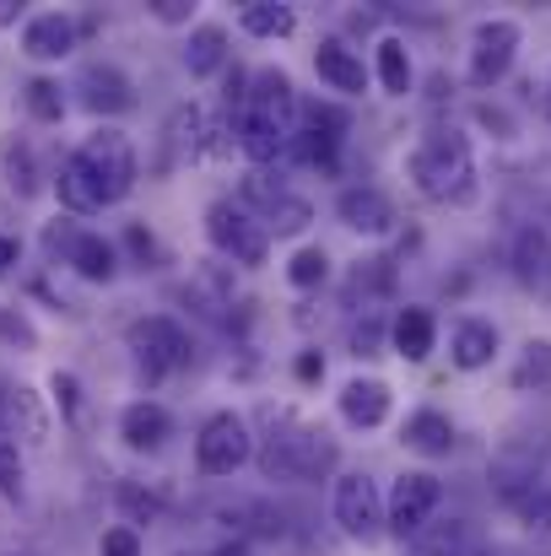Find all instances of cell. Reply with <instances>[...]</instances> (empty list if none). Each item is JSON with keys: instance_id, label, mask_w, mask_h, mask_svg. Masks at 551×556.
I'll return each mask as SVG.
<instances>
[{"instance_id": "6da1fadb", "label": "cell", "mask_w": 551, "mask_h": 556, "mask_svg": "<svg viewBox=\"0 0 551 556\" xmlns=\"http://www.w3.org/2000/svg\"><path fill=\"white\" fill-rule=\"evenodd\" d=\"M265 421H271V432L254 448L265 481H330V470L341 459V448H336L330 432L298 421L292 410H265Z\"/></svg>"}, {"instance_id": "7a4b0ae2", "label": "cell", "mask_w": 551, "mask_h": 556, "mask_svg": "<svg viewBox=\"0 0 551 556\" xmlns=\"http://www.w3.org/2000/svg\"><path fill=\"white\" fill-rule=\"evenodd\" d=\"M411 185L433 205H471L476 200V152L471 136L454 125H438L411 152Z\"/></svg>"}, {"instance_id": "3957f363", "label": "cell", "mask_w": 551, "mask_h": 556, "mask_svg": "<svg viewBox=\"0 0 551 556\" xmlns=\"http://www.w3.org/2000/svg\"><path fill=\"white\" fill-rule=\"evenodd\" d=\"M76 157H82V168L92 174V185H98V200H103V205H120V200L136 189V179H141L136 147H130V136L114 130V125H98V130L76 147Z\"/></svg>"}, {"instance_id": "277c9868", "label": "cell", "mask_w": 551, "mask_h": 556, "mask_svg": "<svg viewBox=\"0 0 551 556\" xmlns=\"http://www.w3.org/2000/svg\"><path fill=\"white\" fill-rule=\"evenodd\" d=\"M205 238H211V249H216L222 260H233V265H243V270L265 265V254H271L265 222H260L249 205H233V200H211V205H205Z\"/></svg>"}, {"instance_id": "5b68a950", "label": "cell", "mask_w": 551, "mask_h": 556, "mask_svg": "<svg viewBox=\"0 0 551 556\" xmlns=\"http://www.w3.org/2000/svg\"><path fill=\"white\" fill-rule=\"evenodd\" d=\"M125 346H130L136 368L147 372V378H168V372H184V368H189V357H195V346H189V330H184L179 319H168V314L130 319V330H125Z\"/></svg>"}, {"instance_id": "8992f818", "label": "cell", "mask_w": 551, "mask_h": 556, "mask_svg": "<svg viewBox=\"0 0 551 556\" xmlns=\"http://www.w3.org/2000/svg\"><path fill=\"white\" fill-rule=\"evenodd\" d=\"M249 459H254V432H249V421H243L238 410H216V416L200 427V438H195V470L211 476V481H222V476L243 470Z\"/></svg>"}, {"instance_id": "52a82bcc", "label": "cell", "mask_w": 551, "mask_h": 556, "mask_svg": "<svg viewBox=\"0 0 551 556\" xmlns=\"http://www.w3.org/2000/svg\"><path fill=\"white\" fill-rule=\"evenodd\" d=\"M438 503H443L438 476H427V470H405V476H395V486H389V497H384V530L400 535V541H416V535L433 525Z\"/></svg>"}, {"instance_id": "ba28073f", "label": "cell", "mask_w": 551, "mask_h": 556, "mask_svg": "<svg viewBox=\"0 0 551 556\" xmlns=\"http://www.w3.org/2000/svg\"><path fill=\"white\" fill-rule=\"evenodd\" d=\"M330 514H336V525H341V535H347V541H363L367 546V541H378V535H384V497H378L373 476H363V470L336 476Z\"/></svg>"}, {"instance_id": "9c48e42d", "label": "cell", "mask_w": 551, "mask_h": 556, "mask_svg": "<svg viewBox=\"0 0 551 556\" xmlns=\"http://www.w3.org/2000/svg\"><path fill=\"white\" fill-rule=\"evenodd\" d=\"M525 43V27L514 16H487L476 33H471V87H498L509 71H514V54Z\"/></svg>"}, {"instance_id": "30bf717a", "label": "cell", "mask_w": 551, "mask_h": 556, "mask_svg": "<svg viewBox=\"0 0 551 556\" xmlns=\"http://www.w3.org/2000/svg\"><path fill=\"white\" fill-rule=\"evenodd\" d=\"M76 92H82V109L98 114V119H114V114L136 109V87H130V76H125L120 65H98V60L82 65Z\"/></svg>"}, {"instance_id": "8fae6325", "label": "cell", "mask_w": 551, "mask_h": 556, "mask_svg": "<svg viewBox=\"0 0 551 556\" xmlns=\"http://www.w3.org/2000/svg\"><path fill=\"white\" fill-rule=\"evenodd\" d=\"M76 38H82V22L71 11H38L22 22V54L27 60H65L76 54Z\"/></svg>"}, {"instance_id": "7c38bea8", "label": "cell", "mask_w": 551, "mask_h": 556, "mask_svg": "<svg viewBox=\"0 0 551 556\" xmlns=\"http://www.w3.org/2000/svg\"><path fill=\"white\" fill-rule=\"evenodd\" d=\"M336 216H341V227H352V232H363V238H384L389 227H395V205H389V194L373 185H347L336 194Z\"/></svg>"}, {"instance_id": "4fadbf2b", "label": "cell", "mask_w": 551, "mask_h": 556, "mask_svg": "<svg viewBox=\"0 0 551 556\" xmlns=\"http://www.w3.org/2000/svg\"><path fill=\"white\" fill-rule=\"evenodd\" d=\"M314 71H320V81H325L330 92H341V98H363L367 92L363 54H358L352 43H341V38H320V49H314Z\"/></svg>"}, {"instance_id": "5bb4252c", "label": "cell", "mask_w": 551, "mask_h": 556, "mask_svg": "<svg viewBox=\"0 0 551 556\" xmlns=\"http://www.w3.org/2000/svg\"><path fill=\"white\" fill-rule=\"evenodd\" d=\"M120 438H125V448H136V454H158V448L174 438L168 405H158V400H130V405L120 410Z\"/></svg>"}, {"instance_id": "9a60e30c", "label": "cell", "mask_w": 551, "mask_h": 556, "mask_svg": "<svg viewBox=\"0 0 551 556\" xmlns=\"http://www.w3.org/2000/svg\"><path fill=\"white\" fill-rule=\"evenodd\" d=\"M211 519L227 525L233 535H260V541L287 535V514H281L276 503H265V497H233V503H216Z\"/></svg>"}, {"instance_id": "2e32d148", "label": "cell", "mask_w": 551, "mask_h": 556, "mask_svg": "<svg viewBox=\"0 0 551 556\" xmlns=\"http://www.w3.org/2000/svg\"><path fill=\"white\" fill-rule=\"evenodd\" d=\"M416 552L422 556H492V541L476 519H443V525H427L416 535Z\"/></svg>"}, {"instance_id": "e0dca14e", "label": "cell", "mask_w": 551, "mask_h": 556, "mask_svg": "<svg viewBox=\"0 0 551 556\" xmlns=\"http://www.w3.org/2000/svg\"><path fill=\"white\" fill-rule=\"evenodd\" d=\"M389 346H395V357H405V363H427L433 346H438V319H433V308H422V303L400 308V314L389 319Z\"/></svg>"}, {"instance_id": "ac0fdd59", "label": "cell", "mask_w": 551, "mask_h": 556, "mask_svg": "<svg viewBox=\"0 0 551 556\" xmlns=\"http://www.w3.org/2000/svg\"><path fill=\"white\" fill-rule=\"evenodd\" d=\"M400 443H405L411 454H422V459H449L460 438H454V421H449L443 410L422 405V410H411V416H405V427H400Z\"/></svg>"}, {"instance_id": "d6986e66", "label": "cell", "mask_w": 551, "mask_h": 556, "mask_svg": "<svg viewBox=\"0 0 551 556\" xmlns=\"http://www.w3.org/2000/svg\"><path fill=\"white\" fill-rule=\"evenodd\" d=\"M341 421L347 427H363V432H373V427H384L389 421V383L384 378H352V383H341Z\"/></svg>"}, {"instance_id": "ffe728a7", "label": "cell", "mask_w": 551, "mask_h": 556, "mask_svg": "<svg viewBox=\"0 0 551 556\" xmlns=\"http://www.w3.org/2000/svg\"><path fill=\"white\" fill-rule=\"evenodd\" d=\"M498 325L492 319H460L454 325V341H449V363L460 372H481L492 368V357H498Z\"/></svg>"}, {"instance_id": "44dd1931", "label": "cell", "mask_w": 551, "mask_h": 556, "mask_svg": "<svg viewBox=\"0 0 551 556\" xmlns=\"http://www.w3.org/2000/svg\"><path fill=\"white\" fill-rule=\"evenodd\" d=\"M82 281H92V287H109L114 276H120V243L114 238H103V232H87L82 227V238H76V249H71V260H65Z\"/></svg>"}, {"instance_id": "7402d4cb", "label": "cell", "mask_w": 551, "mask_h": 556, "mask_svg": "<svg viewBox=\"0 0 551 556\" xmlns=\"http://www.w3.org/2000/svg\"><path fill=\"white\" fill-rule=\"evenodd\" d=\"M514 276L525 287H551V232L541 222L519 227V238H514Z\"/></svg>"}, {"instance_id": "603a6c76", "label": "cell", "mask_w": 551, "mask_h": 556, "mask_svg": "<svg viewBox=\"0 0 551 556\" xmlns=\"http://www.w3.org/2000/svg\"><path fill=\"white\" fill-rule=\"evenodd\" d=\"M179 60H184L189 76H211V71H222V60H227V27H222V22H200V27H189Z\"/></svg>"}, {"instance_id": "cb8c5ba5", "label": "cell", "mask_w": 551, "mask_h": 556, "mask_svg": "<svg viewBox=\"0 0 551 556\" xmlns=\"http://www.w3.org/2000/svg\"><path fill=\"white\" fill-rule=\"evenodd\" d=\"M54 194H60L65 216H92V211H103V200H98V185H92V174L82 168V157H76V152H71L65 163H60V174H54Z\"/></svg>"}, {"instance_id": "d4e9b609", "label": "cell", "mask_w": 551, "mask_h": 556, "mask_svg": "<svg viewBox=\"0 0 551 556\" xmlns=\"http://www.w3.org/2000/svg\"><path fill=\"white\" fill-rule=\"evenodd\" d=\"M238 27L249 38H292L298 33V11L281 5V0H249V5H238Z\"/></svg>"}, {"instance_id": "484cf974", "label": "cell", "mask_w": 551, "mask_h": 556, "mask_svg": "<svg viewBox=\"0 0 551 556\" xmlns=\"http://www.w3.org/2000/svg\"><path fill=\"white\" fill-rule=\"evenodd\" d=\"M373 71H378V87H384L389 98H405L411 81H416V65H411L405 38H378V49H373Z\"/></svg>"}, {"instance_id": "4316f807", "label": "cell", "mask_w": 551, "mask_h": 556, "mask_svg": "<svg viewBox=\"0 0 551 556\" xmlns=\"http://www.w3.org/2000/svg\"><path fill=\"white\" fill-rule=\"evenodd\" d=\"M22 103H27V114H33L38 125H60V119H65V87H60L54 76H33V81L22 87Z\"/></svg>"}, {"instance_id": "83f0119b", "label": "cell", "mask_w": 551, "mask_h": 556, "mask_svg": "<svg viewBox=\"0 0 551 556\" xmlns=\"http://www.w3.org/2000/svg\"><path fill=\"white\" fill-rule=\"evenodd\" d=\"M260 222H265V232H276V238H298V232H309L314 205H309L303 194H292V189H287V194H281V200H276V205L260 216Z\"/></svg>"}, {"instance_id": "f1b7e54d", "label": "cell", "mask_w": 551, "mask_h": 556, "mask_svg": "<svg viewBox=\"0 0 551 556\" xmlns=\"http://www.w3.org/2000/svg\"><path fill=\"white\" fill-rule=\"evenodd\" d=\"M168 147H174V157H200V152H205V119H200L195 103H179V109H174V119H168Z\"/></svg>"}, {"instance_id": "f546056e", "label": "cell", "mask_w": 551, "mask_h": 556, "mask_svg": "<svg viewBox=\"0 0 551 556\" xmlns=\"http://www.w3.org/2000/svg\"><path fill=\"white\" fill-rule=\"evenodd\" d=\"M287 281H292L298 292H314V287H325V281H330V254H325L320 243L298 249V254L287 260Z\"/></svg>"}, {"instance_id": "4dcf8cb0", "label": "cell", "mask_w": 551, "mask_h": 556, "mask_svg": "<svg viewBox=\"0 0 551 556\" xmlns=\"http://www.w3.org/2000/svg\"><path fill=\"white\" fill-rule=\"evenodd\" d=\"M120 514H125L130 530H136V525H158L163 497H158L152 486H141V481H120Z\"/></svg>"}, {"instance_id": "1f68e13d", "label": "cell", "mask_w": 551, "mask_h": 556, "mask_svg": "<svg viewBox=\"0 0 551 556\" xmlns=\"http://www.w3.org/2000/svg\"><path fill=\"white\" fill-rule=\"evenodd\" d=\"M0 497L5 503L27 497V465H22V443L11 432H0Z\"/></svg>"}, {"instance_id": "d6a6232c", "label": "cell", "mask_w": 551, "mask_h": 556, "mask_svg": "<svg viewBox=\"0 0 551 556\" xmlns=\"http://www.w3.org/2000/svg\"><path fill=\"white\" fill-rule=\"evenodd\" d=\"M49 400H54V410L65 416V427H82L87 421V400H82V378L76 372H54L49 378Z\"/></svg>"}, {"instance_id": "836d02e7", "label": "cell", "mask_w": 551, "mask_h": 556, "mask_svg": "<svg viewBox=\"0 0 551 556\" xmlns=\"http://www.w3.org/2000/svg\"><path fill=\"white\" fill-rule=\"evenodd\" d=\"M536 383H551V341H525V352H519L514 389H536Z\"/></svg>"}, {"instance_id": "e575fe53", "label": "cell", "mask_w": 551, "mask_h": 556, "mask_svg": "<svg viewBox=\"0 0 551 556\" xmlns=\"http://www.w3.org/2000/svg\"><path fill=\"white\" fill-rule=\"evenodd\" d=\"M384 341H389L384 314H378V308H363V319L352 325V352H358V357H378V352H384Z\"/></svg>"}, {"instance_id": "d590c367", "label": "cell", "mask_w": 551, "mask_h": 556, "mask_svg": "<svg viewBox=\"0 0 551 556\" xmlns=\"http://www.w3.org/2000/svg\"><path fill=\"white\" fill-rule=\"evenodd\" d=\"M281 194H287V185H281V179H271L265 168H249V174H243V200H249V205H260V216H265Z\"/></svg>"}, {"instance_id": "8d00e7d4", "label": "cell", "mask_w": 551, "mask_h": 556, "mask_svg": "<svg viewBox=\"0 0 551 556\" xmlns=\"http://www.w3.org/2000/svg\"><path fill=\"white\" fill-rule=\"evenodd\" d=\"M352 287H358V292H389V287H395V265H389L384 254L358 260V270H352Z\"/></svg>"}, {"instance_id": "74e56055", "label": "cell", "mask_w": 551, "mask_h": 556, "mask_svg": "<svg viewBox=\"0 0 551 556\" xmlns=\"http://www.w3.org/2000/svg\"><path fill=\"white\" fill-rule=\"evenodd\" d=\"M0 157H5V179H11V189H16V194H33V179H38V174H33V157H27L16 141H5Z\"/></svg>"}, {"instance_id": "f35d334b", "label": "cell", "mask_w": 551, "mask_h": 556, "mask_svg": "<svg viewBox=\"0 0 551 556\" xmlns=\"http://www.w3.org/2000/svg\"><path fill=\"white\" fill-rule=\"evenodd\" d=\"M76 238H82V227H76V216H54V222L43 227V249H49L54 260H71V249H76Z\"/></svg>"}, {"instance_id": "ab89813d", "label": "cell", "mask_w": 551, "mask_h": 556, "mask_svg": "<svg viewBox=\"0 0 551 556\" xmlns=\"http://www.w3.org/2000/svg\"><path fill=\"white\" fill-rule=\"evenodd\" d=\"M514 514L530 525V530H551V486H536V492H525L519 503H514Z\"/></svg>"}, {"instance_id": "60d3db41", "label": "cell", "mask_w": 551, "mask_h": 556, "mask_svg": "<svg viewBox=\"0 0 551 556\" xmlns=\"http://www.w3.org/2000/svg\"><path fill=\"white\" fill-rule=\"evenodd\" d=\"M98 556H141V530H130V525H114V530H103Z\"/></svg>"}, {"instance_id": "b9f144b4", "label": "cell", "mask_w": 551, "mask_h": 556, "mask_svg": "<svg viewBox=\"0 0 551 556\" xmlns=\"http://www.w3.org/2000/svg\"><path fill=\"white\" fill-rule=\"evenodd\" d=\"M152 16H158V22H168V27H189L195 5H189V0H152Z\"/></svg>"}, {"instance_id": "7bdbcfd3", "label": "cell", "mask_w": 551, "mask_h": 556, "mask_svg": "<svg viewBox=\"0 0 551 556\" xmlns=\"http://www.w3.org/2000/svg\"><path fill=\"white\" fill-rule=\"evenodd\" d=\"M0 336L5 341H16V346H33L38 336H33V325L22 319V314H11V308H0Z\"/></svg>"}, {"instance_id": "ee69618b", "label": "cell", "mask_w": 551, "mask_h": 556, "mask_svg": "<svg viewBox=\"0 0 551 556\" xmlns=\"http://www.w3.org/2000/svg\"><path fill=\"white\" fill-rule=\"evenodd\" d=\"M292 372H298V383H320V378H325V357H320V352H298Z\"/></svg>"}, {"instance_id": "f6af8a7d", "label": "cell", "mask_w": 551, "mask_h": 556, "mask_svg": "<svg viewBox=\"0 0 551 556\" xmlns=\"http://www.w3.org/2000/svg\"><path fill=\"white\" fill-rule=\"evenodd\" d=\"M16 260H22V243H16L11 232H0V281L11 276V265H16Z\"/></svg>"}, {"instance_id": "bcb514c9", "label": "cell", "mask_w": 551, "mask_h": 556, "mask_svg": "<svg viewBox=\"0 0 551 556\" xmlns=\"http://www.w3.org/2000/svg\"><path fill=\"white\" fill-rule=\"evenodd\" d=\"M16 16H22V5H16V0H0V27H11Z\"/></svg>"}, {"instance_id": "7dc6e473", "label": "cell", "mask_w": 551, "mask_h": 556, "mask_svg": "<svg viewBox=\"0 0 551 556\" xmlns=\"http://www.w3.org/2000/svg\"><path fill=\"white\" fill-rule=\"evenodd\" d=\"M547 114H551V76H547Z\"/></svg>"}, {"instance_id": "c3c4849f", "label": "cell", "mask_w": 551, "mask_h": 556, "mask_svg": "<svg viewBox=\"0 0 551 556\" xmlns=\"http://www.w3.org/2000/svg\"><path fill=\"white\" fill-rule=\"evenodd\" d=\"M0 556H22V552H0Z\"/></svg>"}]
</instances>
